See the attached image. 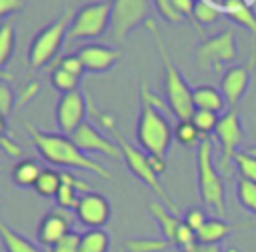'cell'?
<instances>
[{"label":"cell","mask_w":256,"mask_h":252,"mask_svg":"<svg viewBox=\"0 0 256 252\" xmlns=\"http://www.w3.org/2000/svg\"><path fill=\"white\" fill-rule=\"evenodd\" d=\"M140 96H142L140 114H138V124H136L138 146L146 154L166 158V152L174 138V128L168 122L166 114L162 112V110H168V104H164L156 94H152L146 82H142Z\"/></svg>","instance_id":"obj_1"},{"label":"cell","mask_w":256,"mask_h":252,"mask_svg":"<svg viewBox=\"0 0 256 252\" xmlns=\"http://www.w3.org/2000/svg\"><path fill=\"white\" fill-rule=\"evenodd\" d=\"M28 132L30 138L36 146V150L40 152V156L52 164V166H60V168H78V170H88L98 174L100 178L110 180L112 172L98 164L96 160H92L88 154H84L70 136L62 134V132H44L32 124H28Z\"/></svg>","instance_id":"obj_2"},{"label":"cell","mask_w":256,"mask_h":252,"mask_svg":"<svg viewBox=\"0 0 256 252\" xmlns=\"http://www.w3.org/2000/svg\"><path fill=\"white\" fill-rule=\"evenodd\" d=\"M148 28L152 32V36L156 38V46L158 52L162 56V66H164V94H166V104L168 110L174 114V118H178V122H186L192 118L194 114V102H192V88L188 86V82L184 80L182 72L178 70V66L172 62V58L168 56L166 44L162 34L158 32L154 22H148Z\"/></svg>","instance_id":"obj_3"},{"label":"cell","mask_w":256,"mask_h":252,"mask_svg":"<svg viewBox=\"0 0 256 252\" xmlns=\"http://www.w3.org/2000/svg\"><path fill=\"white\" fill-rule=\"evenodd\" d=\"M198 170V196L204 206L212 208L218 218H226V190L222 174L214 162V144L210 138L202 140L196 156Z\"/></svg>","instance_id":"obj_4"},{"label":"cell","mask_w":256,"mask_h":252,"mask_svg":"<svg viewBox=\"0 0 256 252\" xmlns=\"http://www.w3.org/2000/svg\"><path fill=\"white\" fill-rule=\"evenodd\" d=\"M104 124L112 130V134H114V138H116V144L120 146V150H122V160L126 162V166L130 168V172L138 178V180H142L160 200H162V204L164 206H168L174 214H180V210H178V206H176V202L168 196V192L164 190V186H162V182H160V176L150 168V164H148V154L140 148V146H134L132 142H128L126 140V136L116 128V124H114V118L112 116H104Z\"/></svg>","instance_id":"obj_5"},{"label":"cell","mask_w":256,"mask_h":252,"mask_svg":"<svg viewBox=\"0 0 256 252\" xmlns=\"http://www.w3.org/2000/svg\"><path fill=\"white\" fill-rule=\"evenodd\" d=\"M72 18H74V14H72V10L68 8V10H64L54 22H50L44 30H40V32L34 36V40H32V44H30V54H28L32 68H42V66H46V64L58 54L62 42L66 40V34H68V28H70V24H72Z\"/></svg>","instance_id":"obj_6"},{"label":"cell","mask_w":256,"mask_h":252,"mask_svg":"<svg viewBox=\"0 0 256 252\" xmlns=\"http://www.w3.org/2000/svg\"><path fill=\"white\" fill-rule=\"evenodd\" d=\"M110 16H112L110 0H98V2L84 4L74 14L66 38L68 40H90V38L102 36L110 28Z\"/></svg>","instance_id":"obj_7"},{"label":"cell","mask_w":256,"mask_h":252,"mask_svg":"<svg viewBox=\"0 0 256 252\" xmlns=\"http://www.w3.org/2000/svg\"><path fill=\"white\" fill-rule=\"evenodd\" d=\"M110 34L114 42H124L130 32L148 20L150 0H110Z\"/></svg>","instance_id":"obj_8"},{"label":"cell","mask_w":256,"mask_h":252,"mask_svg":"<svg viewBox=\"0 0 256 252\" xmlns=\"http://www.w3.org/2000/svg\"><path fill=\"white\" fill-rule=\"evenodd\" d=\"M236 58V36L232 30H224L196 48V66L200 70H222L224 64Z\"/></svg>","instance_id":"obj_9"},{"label":"cell","mask_w":256,"mask_h":252,"mask_svg":"<svg viewBox=\"0 0 256 252\" xmlns=\"http://www.w3.org/2000/svg\"><path fill=\"white\" fill-rule=\"evenodd\" d=\"M214 136L222 148V156L218 160V170L228 172L234 164V156L238 152V146L244 140V130H242V122L236 110L226 112L224 116H220L218 126L214 130Z\"/></svg>","instance_id":"obj_10"},{"label":"cell","mask_w":256,"mask_h":252,"mask_svg":"<svg viewBox=\"0 0 256 252\" xmlns=\"http://www.w3.org/2000/svg\"><path fill=\"white\" fill-rule=\"evenodd\" d=\"M74 144L84 152V154H104L108 158H114V160H122V150L120 146L116 144V140H110L106 134H102L94 124L90 122H84L72 136Z\"/></svg>","instance_id":"obj_11"},{"label":"cell","mask_w":256,"mask_h":252,"mask_svg":"<svg viewBox=\"0 0 256 252\" xmlns=\"http://www.w3.org/2000/svg\"><path fill=\"white\" fill-rule=\"evenodd\" d=\"M86 96L80 90H72L60 96L56 104V122L62 134L72 136L86 120Z\"/></svg>","instance_id":"obj_12"},{"label":"cell","mask_w":256,"mask_h":252,"mask_svg":"<svg viewBox=\"0 0 256 252\" xmlns=\"http://www.w3.org/2000/svg\"><path fill=\"white\" fill-rule=\"evenodd\" d=\"M76 220L88 228H104L112 216L110 200L100 192H86L80 196V202L74 210Z\"/></svg>","instance_id":"obj_13"},{"label":"cell","mask_w":256,"mask_h":252,"mask_svg":"<svg viewBox=\"0 0 256 252\" xmlns=\"http://www.w3.org/2000/svg\"><path fill=\"white\" fill-rule=\"evenodd\" d=\"M76 216H72V212L62 210V208H54L48 214L42 216L40 224H38V232L36 238L44 248H52L60 238H64L70 230H72V222Z\"/></svg>","instance_id":"obj_14"},{"label":"cell","mask_w":256,"mask_h":252,"mask_svg":"<svg viewBox=\"0 0 256 252\" xmlns=\"http://www.w3.org/2000/svg\"><path fill=\"white\" fill-rule=\"evenodd\" d=\"M252 64H254V60L250 62V66H230V68L222 74L220 92H222L226 104H228L232 110H236L238 102L244 98V94H246V90H248Z\"/></svg>","instance_id":"obj_15"},{"label":"cell","mask_w":256,"mask_h":252,"mask_svg":"<svg viewBox=\"0 0 256 252\" xmlns=\"http://www.w3.org/2000/svg\"><path fill=\"white\" fill-rule=\"evenodd\" d=\"M76 54L82 60L86 72H104L122 58L120 48L104 46V44H86Z\"/></svg>","instance_id":"obj_16"},{"label":"cell","mask_w":256,"mask_h":252,"mask_svg":"<svg viewBox=\"0 0 256 252\" xmlns=\"http://www.w3.org/2000/svg\"><path fill=\"white\" fill-rule=\"evenodd\" d=\"M86 192H90V190H88V184L84 180L76 178L70 172H62V184H60V190L56 194V204H58V208L72 212V210H76L80 196Z\"/></svg>","instance_id":"obj_17"},{"label":"cell","mask_w":256,"mask_h":252,"mask_svg":"<svg viewBox=\"0 0 256 252\" xmlns=\"http://www.w3.org/2000/svg\"><path fill=\"white\" fill-rule=\"evenodd\" d=\"M220 6H222L224 16H228L234 24L256 34V14H254L250 2H246V0H222Z\"/></svg>","instance_id":"obj_18"},{"label":"cell","mask_w":256,"mask_h":252,"mask_svg":"<svg viewBox=\"0 0 256 252\" xmlns=\"http://www.w3.org/2000/svg\"><path fill=\"white\" fill-rule=\"evenodd\" d=\"M192 102H194V110H210V112H216L220 114L226 106V100L220 92V88L216 86H196L192 88Z\"/></svg>","instance_id":"obj_19"},{"label":"cell","mask_w":256,"mask_h":252,"mask_svg":"<svg viewBox=\"0 0 256 252\" xmlns=\"http://www.w3.org/2000/svg\"><path fill=\"white\" fill-rule=\"evenodd\" d=\"M234 228H242V226H234L230 222H226L224 218H208L202 228L196 232V240L202 244H220L224 238H228L232 234Z\"/></svg>","instance_id":"obj_20"},{"label":"cell","mask_w":256,"mask_h":252,"mask_svg":"<svg viewBox=\"0 0 256 252\" xmlns=\"http://www.w3.org/2000/svg\"><path fill=\"white\" fill-rule=\"evenodd\" d=\"M148 210H150L152 218H156V222H158V226H160V230H162V238H166V240L172 244L174 234H176V230H178V226H180V222H182V216H180V214H174V212H172L168 206H164L162 202H150Z\"/></svg>","instance_id":"obj_21"},{"label":"cell","mask_w":256,"mask_h":252,"mask_svg":"<svg viewBox=\"0 0 256 252\" xmlns=\"http://www.w3.org/2000/svg\"><path fill=\"white\" fill-rule=\"evenodd\" d=\"M0 240H2L6 252H44L38 244L30 242L20 232H16L14 228H10L2 220V216H0Z\"/></svg>","instance_id":"obj_22"},{"label":"cell","mask_w":256,"mask_h":252,"mask_svg":"<svg viewBox=\"0 0 256 252\" xmlns=\"http://www.w3.org/2000/svg\"><path fill=\"white\" fill-rule=\"evenodd\" d=\"M44 168L40 166L38 160L34 158H22L14 168H12V182L18 188H34L40 172Z\"/></svg>","instance_id":"obj_23"},{"label":"cell","mask_w":256,"mask_h":252,"mask_svg":"<svg viewBox=\"0 0 256 252\" xmlns=\"http://www.w3.org/2000/svg\"><path fill=\"white\" fill-rule=\"evenodd\" d=\"M110 244V234L104 228H88L86 232H80V252H108Z\"/></svg>","instance_id":"obj_24"},{"label":"cell","mask_w":256,"mask_h":252,"mask_svg":"<svg viewBox=\"0 0 256 252\" xmlns=\"http://www.w3.org/2000/svg\"><path fill=\"white\" fill-rule=\"evenodd\" d=\"M60 184H62V172H58L54 168H44L34 184V190L42 198H56Z\"/></svg>","instance_id":"obj_25"},{"label":"cell","mask_w":256,"mask_h":252,"mask_svg":"<svg viewBox=\"0 0 256 252\" xmlns=\"http://www.w3.org/2000/svg\"><path fill=\"white\" fill-rule=\"evenodd\" d=\"M172 244L166 238H150V236L130 238L124 242V250H128V252H164Z\"/></svg>","instance_id":"obj_26"},{"label":"cell","mask_w":256,"mask_h":252,"mask_svg":"<svg viewBox=\"0 0 256 252\" xmlns=\"http://www.w3.org/2000/svg\"><path fill=\"white\" fill-rule=\"evenodd\" d=\"M222 16H224L222 6L216 4L214 0H196L192 18H194L198 24H212V22H216V20L222 18Z\"/></svg>","instance_id":"obj_27"},{"label":"cell","mask_w":256,"mask_h":252,"mask_svg":"<svg viewBox=\"0 0 256 252\" xmlns=\"http://www.w3.org/2000/svg\"><path fill=\"white\" fill-rule=\"evenodd\" d=\"M14 44H16L14 24L6 22V24L0 26V70L10 62L12 52H14Z\"/></svg>","instance_id":"obj_28"},{"label":"cell","mask_w":256,"mask_h":252,"mask_svg":"<svg viewBox=\"0 0 256 252\" xmlns=\"http://www.w3.org/2000/svg\"><path fill=\"white\" fill-rule=\"evenodd\" d=\"M234 166L242 180L256 184V154L252 152H236Z\"/></svg>","instance_id":"obj_29"},{"label":"cell","mask_w":256,"mask_h":252,"mask_svg":"<svg viewBox=\"0 0 256 252\" xmlns=\"http://www.w3.org/2000/svg\"><path fill=\"white\" fill-rule=\"evenodd\" d=\"M236 198L244 210H248L252 216H256V184L246 182L238 178L236 182Z\"/></svg>","instance_id":"obj_30"},{"label":"cell","mask_w":256,"mask_h":252,"mask_svg":"<svg viewBox=\"0 0 256 252\" xmlns=\"http://www.w3.org/2000/svg\"><path fill=\"white\" fill-rule=\"evenodd\" d=\"M218 120H220V116L216 114V112H210V110H194V114H192V118H190V122L198 128V132L204 136V138H208V134H212L214 130H216V126H218Z\"/></svg>","instance_id":"obj_31"},{"label":"cell","mask_w":256,"mask_h":252,"mask_svg":"<svg viewBox=\"0 0 256 252\" xmlns=\"http://www.w3.org/2000/svg\"><path fill=\"white\" fill-rule=\"evenodd\" d=\"M174 138H176L182 146H200V142L206 140L190 120L178 122V126L174 128Z\"/></svg>","instance_id":"obj_32"},{"label":"cell","mask_w":256,"mask_h":252,"mask_svg":"<svg viewBox=\"0 0 256 252\" xmlns=\"http://www.w3.org/2000/svg\"><path fill=\"white\" fill-rule=\"evenodd\" d=\"M50 82L56 90H60L62 94L66 92H72V90H78V84H80V78L62 70V68H52V74H50Z\"/></svg>","instance_id":"obj_33"},{"label":"cell","mask_w":256,"mask_h":252,"mask_svg":"<svg viewBox=\"0 0 256 252\" xmlns=\"http://www.w3.org/2000/svg\"><path fill=\"white\" fill-rule=\"evenodd\" d=\"M194 242H198L196 240V232L182 220L180 222V226H178V230H176V234H174V240H172V246H176L180 252H184L186 248H190Z\"/></svg>","instance_id":"obj_34"},{"label":"cell","mask_w":256,"mask_h":252,"mask_svg":"<svg viewBox=\"0 0 256 252\" xmlns=\"http://www.w3.org/2000/svg\"><path fill=\"white\" fill-rule=\"evenodd\" d=\"M48 252H80V232L70 230L52 248H48Z\"/></svg>","instance_id":"obj_35"},{"label":"cell","mask_w":256,"mask_h":252,"mask_svg":"<svg viewBox=\"0 0 256 252\" xmlns=\"http://www.w3.org/2000/svg\"><path fill=\"white\" fill-rule=\"evenodd\" d=\"M14 104H16L14 90L10 88V84L6 80H0V114H4L8 118L14 110Z\"/></svg>","instance_id":"obj_36"},{"label":"cell","mask_w":256,"mask_h":252,"mask_svg":"<svg viewBox=\"0 0 256 252\" xmlns=\"http://www.w3.org/2000/svg\"><path fill=\"white\" fill-rule=\"evenodd\" d=\"M156 4V10L160 12V16L166 20V22H172V24H180L184 20V16L174 8V2L172 0H154Z\"/></svg>","instance_id":"obj_37"},{"label":"cell","mask_w":256,"mask_h":252,"mask_svg":"<svg viewBox=\"0 0 256 252\" xmlns=\"http://www.w3.org/2000/svg\"><path fill=\"white\" fill-rule=\"evenodd\" d=\"M56 68H62V70H66V72H70V74H74V76H82L86 70H84V64H82V60L78 58V54H68V56H62L58 62H56Z\"/></svg>","instance_id":"obj_38"},{"label":"cell","mask_w":256,"mask_h":252,"mask_svg":"<svg viewBox=\"0 0 256 252\" xmlns=\"http://www.w3.org/2000/svg\"><path fill=\"white\" fill-rule=\"evenodd\" d=\"M182 220H184L194 232H198V230L202 228V224L208 220V216H206V212H204L200 206H192V208L186 210V214H184Z\"/></svg>","instance_id":"obj_39"},{"label":"cell","mask_w":256,"mask_h":252,"mask_svg":"<svg viewBox=\"0 0 256 252\" xmlns=\"http://www.w3.org/2000/svg\"><path fill=\"white\" fill-rule=\"evenodd\" d=\"M24 6V0H0V18L18 12Z\"/></svg>","instance_id":"obj_40"},{"label":"cell","mask_w":256,"mask_h":252,"mask_svg":"<svg viewBox=\"0 0 256 252\" xmlns=\"http://www.w3.org/2000/svg\"><path fill=\"white\" fill-rule=\"evenodd\" d=\"M172 2H174V8H176L184 18H192L196 0H172Z\"/></svg>","instance_id":"obj_41"},{"label":"cell","mask_w":256,"mask_h":252,"mask_svg":"<svg viewBox=\"0 0 256 252\" xmlns=\"http://www.w3.org/2000/svg\"><path fill=\"white\" fill-rule=\"evenodd\" d=\"M148 164H150V168H152L158 176H162V174H164V170H166V158H162V156L148 154Z\"/></svg>","instance_id":"obj_42"},{"label":"cell","mask_w":256,"mask_h":252,"mask_svg":"<svg viewBox=\"0 0 256 252\" xmlns=\"http://www.w3.org/2000/svg\"><path fill=\"white\" fill-rule=\"evenodd\" d=\"M184 252H224L220 248V244H202V242H194L190 248H186Z\"/></svg>","instance_id":"obj_43"},{"label":"cell","mask_w":256,"mask_h":252,"mask_svg":"<svg viewBox=\"0 0 256 252\" xmlns=\"http://www.w3.org/2000/svg\"><path fill=\"white\" fill-rule=\"evenodd\" d=\"M36 88H38V84H30L28 86V92L22 96V100H20V104H24V102H28V98H32L34 94H36Z\"/></svg>","instance_id":"obj_44"},{"label":"cell","mask_w":256,"mask_h":252,"mask_svg":"<svg viewBox=\"0 0 256 252\" xmlns=\"http://www.w3.org/2000/svg\"><path fill=\"white\" fill-rule=\"evenodd\" d=\"M4 134H6V116L0 114V136H4Z\"/></svg>","instance_id":"obj_45"},{"label":"cell","mask_w":256,"mask_h":252,"mask_svg":"<svg viewBox=\"0 0 256 252\" xmlns=\"http://www.w3.org/2000/svg\"><path fill=\"white\" fill-rule=\"evenodd\" d=\"M224 252H240V250H238V248H234V246H230V248H226Z\"/></svg>","instance_id":"obj_46"},{"label":"cell","mask_w":256,"mask_h":252,"mask_svg":"<svg viewBox=\"0 0 256 252\" xmlns=\"http://www.w3.org/2000/svg\"><path fill=\"white\" fill-rule=\"evenodd\" d=\"M248 152H252V154H256V146H252V148H250Z\"/></svg>","instance_id":"obj_47"},{"label":"cell","mask_w":256,"mask_h":252,"mask_svg":"<svg viewBox=\"0 0 256 252\" xmlns=\"http://www.w3.org/2000/svg\"><path fill=\"white\" fill-rule=\"evenodd\" d=\"M2 172H4V166H2V164H0V174H2Z\"/></svg>","instance_id":"obj_48"}]
</instances>
